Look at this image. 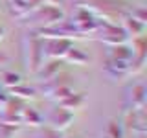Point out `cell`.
Listing matches in <instances>:
<instances>
[{"instance_id":"1","label":"cell","mask_w":147,"mask_h":138,"mask_svg":"<svg viewBox=\"0 0 147 138\" xmlns=\"http://www.w3.org/2000/svg\"><path fill=\"white\" fill-rule=\"evenodd\" d=\"M44 41L40 37H37L33 31H28V35L24 37V63L28 72L37 74L39 68L44 63Z\"/></svg>"},{"instance_id":"2","label":"cell","mask_w":147,"mask_h":138,"mask_svg":"<svg viewBox=\"0 0 147 138\" xmlns=\"http://www.w3.org/2000/svg\"><path fill=\"white\" fill-rule=\"evenodd\" d=\"M64 18H66L64 11L59 6H48V4H44V6L37 7L31 15H28L22 20H28V24H33L35 28H50V26H55L59 22H63Z\"/></svg>"},{"instance_id":"3","label":"cell","mask_w":147,"mask_h":138,"mask_svg":"<svg viewBox=\"0 0 147 138\" xmlns=\"http://www.w3.org/2000/svg\"><path fill=\"white\" fill-rule=\"evenodd\" d=\"M96 39L101 41L103 44L107 46H118V44H127L129 43V35L125 33L121 26L118 24H112L109 20H103L96 33Z\"/></svg>"},{"instance_id":"4","label":"cell","mask_w":147,"mask_h":138,"mask_svg":"<svg viewBox=\"0 0 147 138\" xmlns=\"http://www.w3.org/2000/svg\"><path fill=\"white\" fill-rule=\"evenodd\" d=\"M74 118H76L74 112L63 109L61 105H57V107L52 109L50 114L46 116V123H48V129H53V131H57V133H63L74 123Z\"/></svg>"},{"instance_id":"5","label":"cell","mask_w":147,"mask_h":138,"mask_svg":"<svg viewBox=\"0 0 147 138\" xmlns=\"http://www.w3.org/2000/svg\"><path fill=\"white\" fill-rule=\"evenodd\" d=\"M70 48H74V43L70 39H48L44 41V57L63 61Z\"/></svg>"},{"instance_id":"6","label":"cell","mask_w":147,"mask_h":138,"mask_svg":"<svg viewBox=\"0 0 147 138\" xmlns=\"http://www.w3.org/2000/svg\"><path fill=\"white\" fill-rule=\"evenodd\" d=\"M40 6H44L42 0H9V11L17 18H26Z\"/></svg>"},{"instance_id":"7","label":"cell","mask_w":147,"mask_h":138,"mask_svg":"<svg viewBox=\"0 0 147 138\" xmlns=\"http://www.w3.org/2000/svg\"><path fill=\"white\" fill-rule=\"evenodd\" d=\"M145 101H147V89L142 83H136L127 90V103L129 109L132 110H144L145 109Z\"/></svg>"},{"instance_id":"8","label":"cell","mask_w":147,"mask_h":138,"mask_svg":"<svg viewBox=\"0 0 147 138\" xmlns=\"http://www.w3.org/2000/svg\"><path fill=\"white\" fill-rule=\"evenodd\" d=\"M103 72L107 74L110 79H121V77H125L127 72H129V63L109 57L107 63L103 64Z\"/></svg>"},{"instance_id":"9","label":"cell","mask_w":147,"mask_h":138,"mask_svg":"<svg viewBox=\"0 0 147 138\" xmlns=\"http://www.w3.org/2000/svg\"><path fill=\"white\" fill-rule=\"evenodd\" d=\"M59 74H61V61L59 59H50L48 63H42V66L39 68V72L35 76L39 77L40 83H46V81L53 79L55 76H59Z\"/></svg>"},{"instance_id":"10","label":"cell","mask_w":147,"mask_h":138,"mask_svg":"<svg viewBox=\"0 0 147 138\" xmlns=\"http://www.w3.org/2000/svg\"><path fill=\"white\" fill-rule=\"evenodd\" d=\"M20 123L22 125H28V127H40L44 123V118L35 107L24 105V109L20 112Z\"/></svg>"},{"instance_id":"11","label":"cell","mask_w":147,"mask_h":138,"mask_svg":"<svg viewBox=\"0 0 147 138\" xmlns=\"http://www.w3.org/2000/svg\"><path fill=\"white\" fill-rule=\"evenodd\" d=\"M85 103H86V94L85 92H72V94L68 96V98H64L59 105H61L63 109L70 110V112H76V110L85 107Z\"/></svg>"},{"instance_id":"12","label":"cell","mask_w":147,"mask_h":138,"mask_svg":"<svg viewBox=\"0 0 147 138\" xmlns=\"http://www.w3.org/2000/svg\"><path fill=\"white\" fill-rule=\"evenodd\" d=\"M121 28L125 30V33L129 37H140V35H144V31H145V24L138 22L136 18H132L131 15H123Z\"/></svg>"},{"instance_id":"13","label":"cell","mask_w":147,"mask_h":138,"mask_svg":"<svg viewBox=\"0 0 147 138\" xmlns=\"http://www.w3.org/2000/svg\"><path fill=\"white\" fill-rule=\"evenodd\" d=\"M9 94L13 96V98H18L22 101L26 99H33L37 98V89H33V87H28V85H17V87H11V89H7Z\"/></svg>"},{"instance_id":"14","label":"cell","mask_w":147,"mask_h":138,"mask_svg":"<svg viewBox=\"0 0 147 138\" xmlns=\"http://www.w3.org/2000/svg\"><path fill=\"white\" fill-rule=\"evenodd\" d=\"M132 50H131V46L127 44H118V46H110V53H109V57L110 59H118V61H125L129 63L132 59Z\"/></svg>"},{"instance_id":"15","label":"cell","mask_w":147,"mask_h":138,"mask_svg":"<svg viewBox=\"0 0 147 138\" xmlns=\"http://www.w3.org/2000/svg\"><path fill=\"white\" fill-rule=\"evenodd\" d=\"M66 83H70V77H68L66 74H63V76H55L53 79H50V81L42 83V87H40V90H42V94H44V96H50V94H52L53 90H57L59 87L66 85Z\"/></svg>"},{"instance_id":"16","label":"cell","mask_w":147,"mask_h":138,"mask_svg":"<svg viewBox=\"0 0 147 138\" xmlns=\"http://www.w3.org/2000/svg\"><path fill=\"white\" fill-rule=\"evenodd\" d=\"M64 61L70 63V64H77V66H85L88 63V55L79 48H70L68 53L64 55Z\"/></svg>"},{"instance_id":"17","label":"cell","mask_w":147,"mask_h":138,"mask_svg":"<svg viewBox=\"0 0 147 138\" xmlns=\"http://www.w3.org/2000/svg\"><path fill=\"white\" fill-rule=\"evenodd\" d=\"M24 105H26V103H24L22 99L13 98V96L7 94V99H6V103H4V107H2V112H6V114H18V116H20Z\"/></svg>"},{"instance_id":"18","label":"cell","mask_w":147,"mask_h":138,"mask_svg":"<svg viewBox=\"0 0 147 138\" xmlns=\"http://www.w3.org/2000/svg\"><path fill=\"white\" fill-rule=\"evenodd\" d=\"M0 83H2L6 89H11V87L20 85V83H22V77H20V74H17V72L2 70V72H0Z\"/></svg>"},{"instance_id":"19","label":"cell","mask_w":147,"mask_h":138,"mask_svg":"<svg viewBox=\"0 0 147 138\" xmlns=\"http://www.w3.org/2000/svg\"><path fill=\"white\" fill-rule=\"evenodd\" d=\"M145 61H147V55H132V59L129 61V72H127V76H136V74L144 72Z\"/></svg>"},{"instance_id":"20","label":"cell","mask_w":147,"mask_h":138,"mask_svg":"<svg viewBox=\"0 0 147 138\" xmlns=\"http://www.w3.org/2000/svg\"><path fill=\"white\" fill-rule=\"evenodd\" d=\"M74 92V89H72V85L70 83H66V85H63V87H59L57 90H53L50 96H46L48 99H52V101H55V103H61V101L64 99V98H68Z\"/></svg>"},{"instance_id":"21","label":"cell","mask_w":147,"mask_h":138,"mask_svg":"<svg viewBox=\"0 0 147 138\" xmlns=\"http://www.w3.org/2000/svg\"><path fill=\"white\" fill-rule=\"evenodd\" d=\"M105 138H123V127L118 120H110L107 123V131H105Z\"/></svg>"},{"instance_id":"22","label":"cell","mask_w":147,"mask_h":138,"mask_svg":"<svg viewBox=\"0 0 147 138\" xmlns=\"http://www.w3.org/2000/svg\"><path fill=\"white\" fill-rule=\"evenodd\" d=\"M132 50L134 55H145V50H147V39L145 35H140V37H132V43L129 44Z\"/></svg>"},{"instance_id":"23","label":"cell","mask_w":147,"mask_h":138,"mask_svg":"<svg viewBox=\"0 0 147 138\" xmlns=\"http://www.w3.org/2000/svg\"><path fill=\"white\" fill-rule=\"evenodd\" d=\"M20 131V125H7L0 122V138H13Z\"/></svg>"},{"instance_id":"24","label":"cell","mask_w":147,"mask_h":138,"mask_svg":"<svg viewBox=\"0 0 147 138\" xmlns=\"http://www.w3.org/2000/svg\"><path fill=\"white\" fill-rule=\"evenodd\" d=\"M0 122L2 123H7V125H20V116L18 114H6V112H0Z\"/></svg>"},{"instance_id":"25","label":"cell","mask_w":147,"mask_h":138,"mask_svg":"<svg viewBox=\"0 0 147 138\" xmlns=\"http://www.w3.org/2000/svg\"><path fill=\"white\" fill-rule=\"evenodd\" d=\"M132 18H136L138 22H142V24H147V9L145 6H140L136 9H132V13H129Z\"/></svg>"},{"instance_id":"26","label":"cell","mask_w":147,"mask_h":138,"mask_svg":"<svg viewBox=\"0 0 147 138\" xmlns=\"http://www.w3.org/2000/svg\"><path fill=\"white\" fill-rule=\"evenodd\" d=\"M40 138H61V133L53 131V129H46L42 135H40Z\"/></svg>"},{"instance_id":"27","label":"cell","mask_w":147,"mask_h":138,"mask_svg":"<svg viewBox=\"0 0 147 138\" xmlns=\"http://www.w3.org/2000/svg\"><path fill=\"white\" fill-rule=\"evenodd\" d=\"M44 4H48V6H59L61 7V4H63V0H42Z\"/></svg>"},{"instance_id":"28","label":"cell","mask_w":147,"mask_h":138,"mask_svg":"<svg viewBox=\"0 0 147 138\" xmlns=\"http://www.w3.org/2000/svg\"><path fill=\"white\" fill-rule=\"evenodd\" d=\"M6 99H7V94H4V92L0 90V109L4 107V103H6Z\"/></svg>"},{"instance_id":"29","label":"cell","mask_w":147,"mask_h":138,"mask_svg":"<svg viewBox=\"0 0 147 138\" xmlns=\"http://www.w3.org/2000/svg\"><path fill=\"white\" fill-rule=\"evenodd\" d=\"M4 37H6V28H4L2 24H0V41H2Z\"/></svg>"},{"instance_id":"30","label":"cell","mask_w":147,"mask_h":138,"mask_svg":"<svg viewBox=\"0 0 147 138\" xmlns=\"http://www.w3.org/2000/svg\"><path fill=\"white\" fill-rule=\"evenodd\" d=\"M2 61H6V57H4V55L0 53V63H2Z\"/></svg>"}]
</instances>
